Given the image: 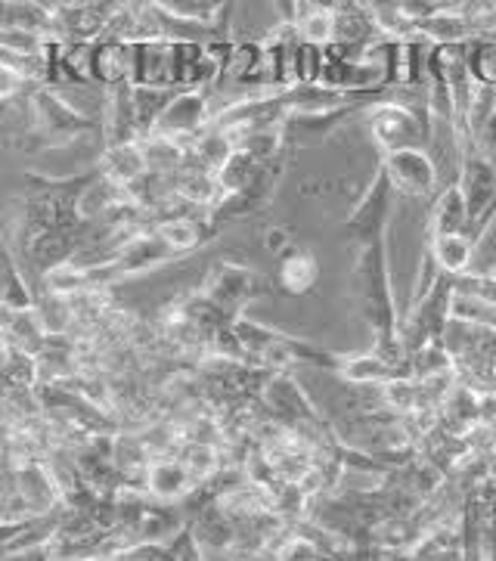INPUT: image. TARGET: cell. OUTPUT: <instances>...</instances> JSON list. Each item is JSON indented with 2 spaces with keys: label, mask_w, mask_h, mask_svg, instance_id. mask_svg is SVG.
<instances>
[{
  "label": "cell",
  "mask_w": 496,
  "mask_h": 561,
  "mask_svg": "<svg viewBox=\"0 0 496 561\" xmlns=\"http://www.w3.org/2000/svg\"><path fill=\"white\" fill-rule=\"evenodd\" d=\"M394 199H401L394 193V186L388 183L385 171L379 168L376 178L367 186V193L354 205V211L345 220V233L357 249H367L376 242H385L388 227H391V211H394Z\"/></svg>",
  "instance_id": "5b68a950"
},
{
  "label": "cell",
  "mask_w": 496,
  "mask_h": 561,
  "mask_svg": "<svg viewBox=\"0 0 496 561\" xmlns=\"http://www.w3.org/2000/svg\"><path fill=\"white\" fill-rule=\"evenodd\" d=\"M469 149H475V152H481L487 162L496 164V106L494 112L481 122L478 130L472 134V146H469Z\"/></svg>",
  "instance_id": "ac0fdd59"
},
{
  "label": "cell",
  "mask_w": 496,
  "mask_h": 561,
  "mask_svg": "<svg viewBox=\"0 0 496 561\" xmlns=\"http://www.w3.org/2000/svg\"><path fill=\"white\" fill-rule=\"evenodd\" d=\"M350 283H354L357 308L376 339L372 354H379L388 363H410L404 342H401V320H397V305H394V291H391L388 239L367 245V249H357Z\"/></svg>",
  "instance_id": "6da1fadb"
},
{
  "label": "cell",
  "mask_w": 496,
  "mask_h": 561,
  "mask_svg": "<svg viewBox=\"0 0 496 561\" xmlns=\"http://www.w3.org/2000/svg\"><path fill=\"white\" fill-rule=\"evenodd\" d=\"M100 171H103L109 181L122 183V186H134V183L140 181L143 174H149L147 162H143V152H140V144L112 146V149H103Z\"/></svg>",
  "instance_id": "9a60e30c"
},
{
  "label": "cell",
  "mask_w": 496,
  "mask_h": 561,
  "mask_svg": "<svg viewBox=\"0 0 496 561\" xmlns=\"http://www.w3.org/2000/svg\"><path fill=\"white\" fill-rule=\"evenodd\" d=\"M457 295L481 301L487 308H496V273H465L460 279H453Z\"/></svg>",
  "instance_id": "e0dca14e"
},
{
  "label": "cell",
  "mask_w": 496,
  "mask_h": 561,
  "mask_svg": "<svg viewBox=\"0 0 496 561\" xmlns=\"http://www.w3.org/2000/svg\"><path fill=\"white\" fill-rule=\"evenodd\" d=\"M276 289L286 295H308L320 283V261L311 249L292 245L276 264Z\"/></svg>",
  "instance_id": "7c38bea8"
},
{
  "label": "cell",
  "mask_w": 496,
  "mask_h": 561,
  "mask_svg": "<svg viewBox=\"0 0 496 561\" xmlns=\"http://www.w3.org/2000/svg\"><path fill=\"white\" fill-rule=\"evenodd\" d=\"M388 183L394 186L397 196L406 199H425L438 190V162L435 156L428 152V146H410V149H397V152H388L382 156V164Z\"/></svg>",
  "instance_id": "8992f818"
},
{
  "label": "cell",
  "mask_w": 496,
  "mask_h": 561,
  "mask_svg": "<svg viewBox=\"0 0 496 561\" xmlns=\"http://www.w3.org/2000/svg\"><path fill=\"white\" fill-rule=\"evenodd\" d=\"M93 81L106 91H118L134 81V44L103 37L93 44Z\"/></svg>",
  "instance_id": "30bf717a"
},
{
  "label": "cell",
  "mask_w": 496,
  "mask_h": 561,
  "mask_svg": "<svg viewBox=\"0 0 496 561\" xmlns=\"http://www.w3.org/2000/svg\"><path fill=\"white\" fill-rule=\"evenodd\" d=\"M28 112H32V130L41 140H47V146H69L88 130L103 134L100 122L74 110L54 88H37L35 93H28Z\"/></svg>",
  "instance_id": "277c9868"
},
{
  "label": "cell",
  "mask_w": 496,
  "mask_h": 561,
  "mask_svg": "<svg viewBox=\"0 0 496 561\" xmlns=\"http://www.w3.org/2000/svg\"><path fill=\"white\" fill-rule=\"evenodd\" d=\"M215 122V112H211V91H181L171 103H168L165 115L159 118V125L152 134H162V137H174V140H184L193 144L199 134H205Z\"/></svg>",
  "instance_id": "ba28073f"
},
{
  "label": "cell",
  "mask_w": 496,
  "mask_h": 561,
  "mask_svg": "<svg viewBox=\"0 0 496 561\" xmlns=\"http://www.w3.org/2000/svg\"><path fill=\"white\" fill-rule=\"evenodd\" d=\"M469 230V208L462 199L460 183L453 181L438 193V199L431 205V218H428V239L431 236H457Z\"/></svg>",
  "instance_id": "5bb4252c"
},
{
  "label": "cell",
  "mask_w": 496,
  "mask_h": 561,
  "mask_svg": "<svg viewBox=\"0 0 496 561\" xmlns=\"http://www.w3.org/2000/svg\"><path fill=\"white\" fill-rule=\"evenodd\" d=\"M428 261L438 267V276H450L460 279L465 273H472V257H475V245L469 242V236H431L428 239Z\"/></svg>",
  "instance_id": "4fadbf2b"
},
{
  "label": "cell",
  "mask_w": 496,
  "mask_h": 561,
  "mask_svg": "<svg viewBox=\"0 0 496 561\" xmlns=\"http://www.w3.org/2000/svg\"><path fill=\"white\" fill-rule=\"evenodd\" d=\"M457 183H460L462 199L469 208V230L465 233H472L481 220L496 208V164L487 162L475 149H465L460 156Z\"/></svg>",
  "instance_id": "52a82bcc"
},
{
  "label": "cell",
  "mask_w": 496,
  "mask_h": 561,
  "mask_svg": "<svg viewBox=\"0 0 496 561\" xmlns=\"http://www.w3.org/2000/svg\"><path fill=\"white\" fill-rule=\"evenodd\" d=\"M465 54H469V69H472L475 84L496 91V41H487V37L469 41Z\"/></svg>",
  "instance_id": "2e32d148"
},
{
  "label": "cell",
  "mask_w": 496,
  "mask_h": 561,
  "mask_svg": "<svg viewBox=\"0 0 496 561\" xmlns=\"http://www.w3.org/2000/svg\"><path fill=\"white\" fill-rule=\"evenodd\" d=\"M453 301H457V286L450 276H438L423 298L413 301V308L401 320V342H404L406 360L423 354L425 347L443 342V332L453 320Z\"/></svg>",
  "instance_id": "7a4b0ae2"
},
{
  "label": "cell",
  "mask_w": 496,
  "mask_h": 561,
  "mask_svg": "<svg viewBox=\"0 0 496 561\" xmlns=\"http://www.w3.org/2000/svg\"><path fill=\"white\" fill-rule=\"evenodd\" d=\"M100 125H103L106 149H112V146L140 144V140H143L140 122H137V110H134V84H125V88H118V91H109L106 112H103Z\"/></svg>",
  "instance_id": "8fae6325"
},
{
  "label": "cell",
  "mask_w": 496,
  "mask_h": 561,
  "mask_svg": "<svg viewBox=\"0 0 496 561\" xmlns=\"http://www.w3.org/2000/svg\"><path fill=\"white\" fill-rule=\"evenodd\" d=\"M199 291L221 310L223 317H230L237 323V320H242V310L270 291V283L252 267H242L233 261H218V264H211V271L205 273Z\"/></svg>",
  "instance_id": "3957f363"
},
{
  "label": "cell",
  "mask_w": 496,
  "mask_h": 561,
  "mask_svg": "<svg viewBox=\"0 0 496 561\" xmlns=\"http://www.w3.org/2000/svg\"><path fill=\"white\" fill-rule=\"evenodd\" d=\"M134 88H174V44L171 41H147L134 44Z\"/></svg>",
  "instance_id": "9c48e42d"
}]
</instances>
